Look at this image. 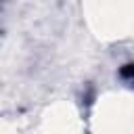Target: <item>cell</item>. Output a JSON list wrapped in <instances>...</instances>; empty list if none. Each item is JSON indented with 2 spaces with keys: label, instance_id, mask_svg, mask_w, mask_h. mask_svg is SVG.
<instances>
[{
  "label": "cell",
  "instance_id": "cell-1",
  "mask_svg": "<svg viewBox=\"0 0 134 134\" xmlns=\"http://www.w3.org/2000/svg\"><path fill=\"white\" fill-rule=\"evenodd\" d=\"M119 75H121L124 80H128V82H134V63L124 65V67H121V71H119Z\"/></svg>",
  "mask_w": 134,
  "mask_h": 134
}]
</instances>
